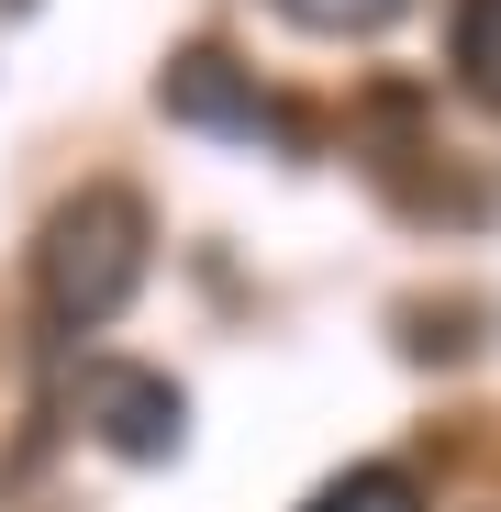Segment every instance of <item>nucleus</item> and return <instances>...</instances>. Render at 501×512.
Segmentation results:
<instances>
[{
    "mask_svg": "<svg viewBox=\"0 0 501 512\" xmlns=\"http://www.w3.org/2000/svg\"><path fill=\"white\" fill-rule=\"evenodd\" d=\"M34 279H45L56 323H78V334L112 323L134 301V279H145V201L134 190H78L34 245Z\"/></svg>",
    "mask_w": 501,
    "mask_h": 512,
    "instance_id": "f257e3e1",
    "label": "nucleus"
},
{
    "mask_svg": "<svg viewBox=\"0 0 501 512\" xmlns=\"http://www.w3.org/2000/svg\"><path fill=\"white\" fill-rule=\"evenodd\" d=\"M167 123H201V134L257 145V134H290V101H279V90H257V67H234V56L190 45L179 67H167Z\"/></svg>",
    "mask_w": 501,
    "mask_h": 512,
    "instance_id": "f03ea898",
    "label": "nucleus"
},
{
    "mask_svg": "<svg viewBox=\"0 0 501 512\" xmlns=\"http://www.w3.org/2000/svg\"><path fill=\"white\" fill-rule=\"evenodd\" d=\"M78 412L101 423L112 457H179V390H167L156 368H123V357L78 368Z\"/></svg>",
    "mask_w": 501,
    "mask_h": 512,
    "instance_id": "7ed1b4c3",
    "label": "nucleus"
},
{
    "mask_svg": "<svg viewBox=\"0 0 501 512\" xmlns=\"http://www.w3.org/2000/svg\"><path fill=\"white\" fill-rule=\"evenodd\" d=\"M457 78L501 112V0H457Z\"/></svg>",
    "mask_w": 501,
    "mask_h": 512,
    "instance_id": "20e7f679",
    "label": "nucleus"
},
{
    "mask_svg": "<svg viewBox=\"0 0 501 512\" xmlns=\"http://www.w3.org/2000/svg\"><path fill=\"white\" fill-rule=\"evenodd\" d=\"M312 512H424V501H412V479H401V468H346Z\"/></svg>",
    "mask_w": 501,
    "mask_h": 512,
    "instance_id": "39448f33",
    "label": "nucleus"
},
{
    "mask_svg": "<svg viewBox=\"0 0 501 512\" xmlns=\"http://www.w3.org/2000/svg\"><path fill=\"white\" fill-rule=\"evenodd\" d=\"M279 12L301 34H379V23H401V0H279Z\"/></svg>",
    "mask_w": 501,
    "mask_h": 512,
    "instance_id": "423d86ee",
    "label": "nucleus"
}]
</instances>
